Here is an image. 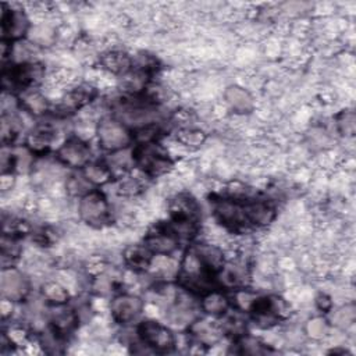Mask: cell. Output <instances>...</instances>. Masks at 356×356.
Instances as JSON below:
<instances>
[{"mask_svg":"<svg viewBox=\"0 0 356 356\" xmlns=\"http://www.w3.org/2000/svg\"><path fill=\"white\" fill-rule=\"evenodd\" d=\"M177 140L182 146L199 147L206 140V134L193 127H184L177 132Z\"/></svg>","mask_w":356,"mask_h":356,"instance_id":"obj_35","label":"cell"},{"mask_svg":"<svg viewBox=\"0 0 356 356\" xmlns=\"http://www.w3.org/2000/svg\"><path fill=\"white\" fill-rule=\"evenodd\" d=\"M199 306H200V312L217 318L224 316L232 307L229 295L218 286H214L206 291L203 295H200Z\"/></svg>","mask_w":356,"mask_h":356,"instance_id":"obj_17","label":"cell"},{"mask_svg":"<svg viewBox=\"0 0 356 356\" xmlns=\"http://www.w3.org/2000/svg\"><path fill=\"white\" fill-rule=\"evenodd\" d=\"M167 229L179 241H192L197 235V220L192 218H179L171 217L167 224H164Z\"/></svg>","mask_w":356,"mask_h":356,"instance_id":"obj_28","label":"cell"},{"mask_svg":"<svg viewBox=\"0 0 356 356\" xmlns=\"http://www.w3.org/2000/svg\"><path fill=\"white\" fill-rule=\"evenodd\" d=\"M18 102L19 108L32 117L44 115L50 110V100L39 88H31L19 92Z\"/></svg>","mask_w":356,"mask_h":356,"instance_id":"obj_18","label":"cell"},{"mask_svg":"<svg viewBox=\"0 0 356 356\" xmlns=\"http://www.w3.org/2000/svg\"><path fill=\"white\" fill-rule=\"evenodd\" d=\"M143 300L129 292H118L110 300L111 318L121 325H128L143 313Z\"/></svg>","mask_w":356,"mask_h":356,"instance_id":"obj_9","label":"cell"},{"mask_svg":"<svg viewBox=\"0 0 356 356\" xmlns=\"http://www.w3.org/2000/svg\"><path fill=\"white\" fill-rule=\"evenodd\" d=\"M78 216L90 227L99 228L110 222L111 220V204L107 196L93 189L78 200Z\"/></svg>","mask_w":356,"mask_h":356,"instance_id":"obj_4","label":"cell"},{"mask_svg":"<svg viewBox=\"0 0 356 356\" xmlns=\"http://www.w3.org/2000/svg\"><path fill=\"white\" fill-rule=\"evenodd\" d=\"M259 293L248 289V286L245 288H239L232 291L231 298V306L242 313H252V310L254 309L257 300H259Z\"/></svg>","mask_w":356,"mask_h":356,"instance_id":"obj_33","label":"cell"},{"mask_svg":"<svg viewBox=\"0 0 356 356\" xmlns=\"http://www.w3.org/2000/svg\"><path fill=\"white\" fill-rule=\"evenodd\" d=\"M135 167L149 178H157L167 174L172 168V160L159 142L136 145Z\"/></svg>","mask_w":356,"mask_h":356,"instance_id":"obj_2","label":"cell"},{"mask_svg":"<svg viewBox=\"0 0 356 356\" xmlns=\"http://www.w3.org/2000/svg\"><path fill=\"white\" fill-rule=\"evenodd\" d=\"M81 171L83 172L85 178L90 182V185L93 188L104 186L114 179V177L104 160L103 161H89Z\"/></svg>","mask_w":356,"mask_h":356,"instance_id":"obj_27","label":"cell"},{"mask_svg":"<svg viewBox=\"0 0 356 356\" xmlns=\"http://www.w3.org/2000/svg\"><path fill=\"white\" fill-rule=\"evenodd\" d=\"M355 113L352 110H343L337 117V128L345 136H352L355 134Z\"/></svg>","mask_w":356,"mask_h":356,"instance_id":"obj_39","label":"cell"},{"mask_svg":"<svg viewBox=\"0 0 356 356\" xmlns=\"http://www.w3.org/2000/svg\"><path fill=\"white\" fill-rule=\"evenodd\" d=\"M153 254L145 248V245H134L124 253V260L134 271H146Z\"/></svg>","mask_w":356,"mask_h":356,"instance_id":"obj_30","label":"cell"},{"mask_svg":"<svg viewBox=\"0 0 356 356\" xmlns=\"http://www.w3.org/2000/svg\"><path fill=\"white\" fill-rule=\"evenodd\" d=\"M40 295L44 303L47 305H63L70 300V289L60 281H46L42 285Z\"/></svg>","mask_w":356,"mask_h":356,"instance_id":"obj_29","label":"cell"},{"mask_svg":"<svg viewBox=\"0 0 356 356\" xmlns=\"http://www.w3.org/2000/svg\"><path fill=\"white\" fill-rule=\"evenodd\" d=\"M31 19L28 14L21 8H7L3 4L1 11V38L7 42H17L26 39L31 29Z\"/></svg>","mask_w":356,"mask_h":356,"instance_id":"obj_11","label":"cell"},{"mask_svg":"<svg viewBox=\"0 0 356 356\" xmlns=\"http://www.w3.org/2000/svg\"><path fill=\"white\" fill-rule=\"evenodd\" d=\"M100 67L113 75L122 76L132 68V56L122 49H108L99 57Z\"/></svg>","mask_w":356,"mask_h":356,"instance_id":"obj_19","label":"cell"},{"mask_svg":"<svg viewBox=\"0 0 356 356\" xmlns=\"http://www.w3.org/2000/svg\"><path fill=\"white\" fill-rule=\"evenodd\" d=\"M224 102L236 114H249L254 108V99L250 92L239 85H231L224 90Z\"/></svg>","mask_w":356,"mask_h":356,"instance_id":"obj_21","label":"cell"},{"mask_svg":"<svg viewBox=\"0 0 356 356\" xmlns=\"http://www.w3.org/2000/svg\"><path fill=\"white\" fill-rule=\"evenodd\" d=\"M64 189L65 193L71 197H82L95 188L90 185V182L85 178L83 172L81 170H76L71 174H68L64 179Z\"/></svg>","mask_w":356,"mask_h":356,"instance_id":"obj_32","label":"cell"},{"mask_svg":"<svg viewBox=\"0 0 356 356\" xmlns=\"http://www.w3.org/2000/svg\"><path fill=\"white\" fill-rule=\"evenodd\" d=\"M245 214L249 227H267L270 225L277 216V210L273 203L263 199H245L243 200Z\"/></svg>","mask_w":356,"mask_h":356,"instance_id":"obj_15","label":"cell"},{"mask_svg":"<svg viewBox=\"0 0 356 356\" xmlns=\"http://www.w3.org/2000/svg\"><path fill=\"white\" fill-rule=\"evenodd\" d=\"M138 338L149 346L153 353H167L177 345V338L172 330L156 320H143L136 325Z\"/></svg>","mask_w":356,"mask_h":356,"instance_id":"obj_5","label":"cell"},{"mask_svg":"<svg viewBox=\"0 0 356 356\" xmlns=\"http://www.w3.org/2000/svg\"><path fill=\"white\" fill-rule=\"evenodd\" d=\"M196 295L179 288L177 291V296L172 303L167 307L165 317L172 327L178 328H189V325L199 318L200 306L193 298Z\"/></svg>","mask_w":356,"mask_h":356,"instance_id":"obj_6","label":"cell"},{"mask_svg":"<svg viewBox=\"0 0 356 356\" xmlns=\"http://www.w3.org/2000/svg\"><path fill=\"white\" fill-rule=\"evenodd\" d=\"M90 286H92V291L99 295V296H106L108 293L113 292L114 289V278L110 277L107 273L104 271H100V273H96L95 277L92 278V282H90Z\"/></svg>","mask_w":356,"mask_h":356,"instance_id":"obj_36","label":"cell"},{"mask_svg":"<svg viewBox=\"0 0 356 356\" xmlns=\"http://www.w3.org/2000/svg\"><path fill=\"white\" fill-rule=\"evenodd\" d=\"M250 271L245 260L229 259L225 260L222 267L216 274V284L221 289L235 291L248 286Z\"/></svg>","mask_w":356,"mask_h":356,"instance_id":"obj_12","label":"cell"},{"mask_svg":"<svg viewBox=\"0 0 356 356\" xmlns=\"http://www.w3.org/2000/svg\"><path fill=\"white\" fill-rule=\"evenodd\" d=\"M316 306L318 307V310H321L324 313H328L332 309V299L327 293H320L316 298Z\"/></svg>","mask_w":356,"mask_h":356,"instance_id":"obj_40","label":"cell"},{"mask_svg":"<svg viewBox=\"0 0 356 356\" xmlns=\"http://www.w3.org/2000/svg\"><path fill=\"white\" fill-rule=\"evenodd\" d=\"M157 103L150 100L146 95L125 96L114 107V118L127 125L132 132L140 128L159 124Z\"/></svg>","mask_w":356,"mask_h":356,"instance_id":"obj_1","label":"cell"},{"mask_svg":"<svg viewBox=\"0 0 356 356\" xmlns=\"http://www.w3.org/2000/svg\"><path fill=\"white\" fill-rule=\"evenodd\" d=\"M145 248L153 254H172L178 246L179 241L167 229L164 224L152 228L143 238Z\"/></svg>","mask_w":356,"mask_h":356,"instance_id":"obj_14","label":"cell"},{"mask_svg":"<svg viewBox=\"0 0 356 356\" xmlns=\"http://www.w3.org/2000/svg\"><path fill=\"white\" fill-rule=\"evenodd\" d=\"M170 216L179 218H199V206L196 200L185 193L177 195L170 200Z\"/></svg>","mask_w":356,"mask_h":356,"instance_id":"obj_26","label":"cell"},{"mask_svg":"<svg viewBox=\"0 0 356 356\" xmlns=\"http://www.w3.org/2000/svg\"><path fill=\"white\" fill-rule=\"evenodd\" d=\"M236 341V346H238V352L239 353H245V355H264L268 353L270 349L266 343H263L260 339L250 337L248 334L242 335L241 338L235 339Z\"/></svg>","mask_w":356,"mask_h":356,"instance_id":"obj_34","label":"cell"},{"mask_svg":"<svg viewBox=\"0 0 356 356\" xmlns=\"http://www.w3.org/2000/svg\"><path fill=\"white\" fill-rule=\"evenodd\" d=\"M220 318V328L222 335L231 337L234 339L241 338L242 335L246 334L248 330V321L245 318V313L234 309L232 312H227L224 316L218 317Z\"/></svg>","mask_w":356,"mask_h":356,"instance_id":"obj_24","label":"cell"},{"mask_svg":"<svg viewBox=\"0 0 356 356\" xmlns=\"http://www.w3.org/2000/svg\"><path fill=\"white\" fill-rule=\"evenodd\" d=\"M0 292L1 298L11 302H22L31 293L29 278L15 267L1 268L0 277Z\"/></svg>","mask_w":356,"mask_h":356,"instance_id":"obj_10","label":"cell"},{"mask_svg":"<svg viewBox=\"0 0 356 356\" xmlns=\"http://www.w3.org/2000/svg\"><path fill=\"white\" fill-rule=\"evenodd\" d=\"M56 159L63 164V167L82 170L89 161H92L90 146L86 140L78 136H71L58 146L56 150Z\"/></svg>","mask_w":356,"mask_h":356,"instance_id":"obj_7","label":"cell"},{"mask_svg":"<svg viewBox=\"0 0 356 356\" xmlns=\"http://www.w3.org/2000/svg\"><path fill=\"white\" fill-rule=\"evenodd\" d=\"M95 136L99 146L107 153L131 147L134 142V132L114 117H104L99 120Z\"/></svg>","mask_w":356,"mask_h":356,"instance_id":"obj_3","label":"cell"},{"mask_svg":"<svg viewBox=\"0 0 356 356\" xmlns=\"http://www.w3.org/2000/svg\"><path fill=\"white\" fill-rule=\"evenodd\" d=\"M189 332H191V337H192L195 345H199V346L216 345L222 335L218 323L216 324L210 320L200 318V317L196 318L189 325Z\"/></svg>","mask_w":356,"mask_h":356,"instance_id":"obj_20","label":"cell"},{"mask_svg":"<svg viewBox=\"0 0 356 356\" xmlns=\"http://www.w3.org/2000/svg\"><path fill=\"white\" fill-rule=\"evenodd\" d=\"M114 178H121L132 171L135 167V153L134 149L125 147L115 152H110L104 159Z\"/></svg>","mask_w":356,"mask_h":356,"instance_id":"obj_23","label":"cell"},{"mask_svg":"<svg viewBox=\"0 0 356 356\" xmlns=\"http://www.w3.org/2000/svg\"><path fill=\"white\" fill-rule=\"evenodd\" d=\"M213 213L217 221L221 222L228 229L238 231L245 227H249L245 214L243 200L234 199L229 196L220 197L214 202Z\"/></svg>","mask_w":356,"mask_h":356,"instance_id":"obj_8","label":"cell"},{"mask_svg":"<svg viewBox=\"0 0 356 356\" xmlns=\"http://www.w3.org/2000/svg\"><path fill=\"white\" fill-rule=\"evenodd\" d=\"M355 321V306L353 305H345L339 309H337L332 313L331 323L339 328H346L352 325Z\"/></svg>","mask_w":356,"mask_h":356,"instance_id":"obj_37","label":"cell"},{"mask_svg":"<svg viewBox=\"0 0 356 356\" xmlns=\"http://www.w3.org/2000/svg\"><path fill=\"white\" fill-rule=\"evenodd\" d=\"M57 129L51 124H39L33 127L25 139V146L36 156H46L56 140Z\"/></svg>","mask_w":356,"mask_h":356,"instance_id":"obj_16","label":"cell"},{"mask_svg":"<svg viewBox=\"0 0 356 356\" xmlns=\"http://www.w3.org/2000/svg\"><path fill=\"white\" fill-rule=\"evenodd\" d=\"M1 266L3 268L14 267L15 261L18 260L21 254V245L18 235L13 234H4L1 235Z\"/></svg>","mask_w":356,"mask_h":356,"instance_id":"obj_31","label":"cell"},{"mask_svg":"<svg viewBox=\"0 0 356 356\" xmlns=\"http://www.w3.org/2000/svg\"><path fill=\"white\" fill-rule=\"evenodd\" d=\"M56 26L49 21H39L32 24L26 35V40H29L36 47H49L56 42Z\"/></svg>","mask_w":356,"mask_h":356,"instance_id":"obj_25","label":"cell"},{"mask_svg":"<svg viewBox=\"0 0 356 356\" xmlns=\"http://www.w3.org/2000/svg\"><path fill=\"white\" fill-rule=\"evenodd\" d=\"M305 330L310 338L321 339L328 334V323L323 317H313L307 321Z\"/></svg>","mask_w":356,"mask_h":356,"instance_id":"obj_38","label":"cell"},{"mask_svg":"<svg viewBox=\"0 0 356 356\" xmlns=\"http://www.w3.org/2000/svg\"><path fill=\"white\" fill-rule=\"evenodd\" d=\"M191 249L197 254V257L202 260V263L213 273L217 274V271L222 267L225 259V254L222 249L218 245H214L211 242H197L191 246Z\"/></svg>","mask_w":356,"mask_h":356,"instance_id":"obj_22","label":"cell"},{"mask_svg":"<svg viewBox=\"0 0 356 356\" xmlns=\"http://www.w3.org/2000/svg\"><path fill=\"white\" fill-rule=\"evenodd\" d=\"M79 323V316L75 307L70 306L68 303L63 305H49L47 309V324L51 327L56 332L67 338L68 334H71Z\"/></svg>","mask_w":356,"mask_h":356,"instance_id":"obj_13","label":"cell"}]
</instances>
